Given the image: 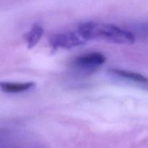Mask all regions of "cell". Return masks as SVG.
Segmentation results:
<instances>
[{
  "label": "cell",
  "instance_id": "cell-1",
  "mask_svg": "<svg viewBox=\"0 0 148 148\" xmlns=\"http://www.w3.org/2000/svg\"><path fill=\"white\" fill-rule=\"evenodd\" d=\"M77 32L86 41L103 40L116 44L131 45L135 40L132 33L108 23H85L79 26Z\"/></svg>",
  "mask_w": 148,
  "mask_h": 148
},
{
  "label": "cell",
  "instance_id": "cell-2",
  "mask_svg": "<svg viewBox=\"0 0 148 148\" xmlns=\"http://www.w3.org/2000/svg\"><path fill=\"white\" fill-rule=\"evenodd\" d=\"M50 45L55 49H72L82 46L86 40L77 33H60L50 38Z\"/></svg>",
  "mask_w": 148,
  "mask_h": 148
},
{
  "label": "cell",
  "instance_id": "cell-3",
  "mask_svg": "<svg viewBox=\"0 0 148 148\" xmlns=\"http://www.w3.org/2000/svg\"><path fill=\"white\" fill-rule=\"evenodd\" d=\"M106 61V58L99 52H91L77 56L74 60L73 64L76 67L85 71H93Z\"/></svg>",
  "mask_w": 148,
  "mask_h": 148
},
{
  "label": "cell",
  "instance_id": "cell-4",
  "mask_svg": "<svg viewBox=\"0 0 148 148\" xmlns=\"http://www.w3.org/2000/svg\"><path fill=\"white\" fill-rule=\"evenodd\" d=\"M36 84L32 82H1V90L7 93H18V92H25L33 87Z\"/></svg>",
  "mask_w": 148,
  "mask_h": 148
},
{
  "label": "cell",
  "instance_id": "cell-5",
  "mask_svg": "<svg viewBox=\"0 0 148 148\" xmlns=\"http://www.w3.org/2000/svg\"><path fill=\"white\" fill-rule=\"evenodd\" d=\"M109 72H111L113 75L119 77L130 79V80L134 81V82H137V83L148 86V78L147 77L141 75V74L119 69H111V70H109Z\"/></svg>",
  "mask_w": 148,
  "mask_h": 148
},
{
  "label": "cell",
  "instance_id": "cell-6",
  "mask_svg": "<svg viewBox=\"0 0 148 148\" xmlns=\"http://www.w3.org/2000/svg\"><path fill=\"white\" fill-rule=\"evenodd\" d=\"M43 34V28L39 25H34L25 35V40L28 49H32L38 44Z\"/></svg>",
  "mask_w": 148,
  "mask_h": 148
}]
</instances>
